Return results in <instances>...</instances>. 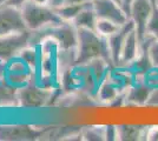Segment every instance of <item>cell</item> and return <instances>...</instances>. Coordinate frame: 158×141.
Instances as JSON below:
<instances>
[{"instance_id":"cell-1","label":"cell","mask_w":158,"mask_h":141,"mask_svg":"<svg viewBox=\"0 0 158 141\" xmlns=\"http://www.w3.org/2000/svg\"><path fill=\"white\" fill-rule=\"evenodd\" d=\"M78 31V45H77V57L76 65H86L87 62L103 58L111 65V54L109 48L107 38L99 35L94 29L77 28Z\"/></svg>"},{"instance_id":"cell-2","label":"cell","mask_w":158,"mask_h":141,"mask_svg":"<svg viewBox=\"0 0 158 141\" xmlns=\"http://www.w3.org/2000/svg\"><path fill=\"white\" fill-rule=\"evenodd\" d=\"M23 20L26 28L31 32H39L47 27L57 26L65 22L59 18L56 10L50 5H37L31 1H26L20 7Z\"/></svg>"},{"instance_id":"cell-3","label":"cell","mask_w":158,"mask_h":141,"mask_svg":"<svg viewBox=\"0 0 158 141\" xmlns=\"http://www.w3.org/2000/svg\"><path fill=\"white\" fill-rule=\"evenodd\" d=\"M53 89L51 87L41 86L35 78L28 84L18 88V107H24L27 109L41 108L46 106L53 96Z\"/></svg>"},{"instance_id":"cell-4","label":"cell","mask_w":158,"mask_h":141,"mask_svg":"<svg viewBox=\"0 0 158 141\" xmlns=\"http://www.w3.org/2000/svg\"><path fill=\"white\" fill-rule=\"evenodd\" d=\"M37 33H40V38L48 35L56 41L58 49L73 51L77 49L78 45V31L72 22H61L57 26L47 27Z\"/></svg>"},{"instance_id":"cell-5","label":"cell","mask_w":158,"mask_h":141,"mask_svg":"<svg viewBox=\"0 0 158 141\" xmlns=\"http://www.w3.org/2000/svg\"><path fill=\"white\" fill-rule=\"evenodd\" d=\"M151 11V0H133L131 8H130L129 17L135 22V28L138 34L140 46L145 45L149 39H151V37H148V34H146V25H148Z\"/></svg>"},{"instance_id":"cell-6","label":"cell","mask_w":158,"mask_h":141,"mask_svg":"<svg viewBox=\"0 0 158 141\" xmlns=\"http://www.w3.org/2000/svg\"><path fill=\"white\" fill-rule=\"evenodd\" d=\"M32 32L24 31L0 37V60L10 61L15 58L18 53L27 45H31Z\"/></svg>"},{"instance_id":"cell-7","label":"cell","mask_w":158,"mask_h":141,"mask_svg":"<svg viewBox=\"0 0 158 141\" xmlns=\"http://www.w3.org/2000/svg\"><path fill=\"white\" fill-rule=\"evenodd\" d=\"M27 31L20 8L8 5L0 6V37Z\"/></svg>"},{"instance_id":"cell-8","label":"cell","mask_w":158,"mask_h":141,"mask_svg":"<svg viewBox=\"0 0 158 141\" xmlns=\"http://www.w3.org/2000/svg\"><path fill=\"white\" fill-rule=\"evenodd\" d=\"M35 78V74L27 66L26 62L20 58L15 57L10 61H7L6 81L14 87L19 88L28 84Z\"/></svg>"},{"instance_id":"cell-9","label":"cell","mask_w":158,"mask_h":141,"mask_svg":"<svg viewBox=\"0 0 158 141\" xmlns=\"http://www.w3.org/2000/svg\"><path fill=\"white\" fill-rule=\"evenodd\" d=\"M92 7L98 18L112 20L120 26L130 19L123 7L113 0H92Z\"/></svg>"},{"instance_id":"cell-10","label":"cell","mask_w":158,"mask_h":141,"mask_svg":"<svg viewBox=\"0 0 158 141\" xmlns=\"http://www.w3.org/2000/svg\"><path fill=\"white\" fill-rule=\"evenodd\" d=\"M142 53V46L139 41L138 34L136 32V28H133L130 33L127 34L124 45L120 52V59H119V66L123 67H130L135 61L139 58Z\"/></svg>"},{"instance_id":"cell-11","label":"cell","mask_w":158,"mask_h":141,"mask_svg":"<svg viewBox=\"0 0 158 141\" xmlns=\"http://www.w3.org/2000/svg\"><path fill=\"white\" fill-rule=\"evenodd\" d=\"M122 88H123L122 80L118 79V81H116L114 76L109 72L105 79L100 82L98 89H97V93H96V98L100 102L112 104L120 96L122 91H123Z\"/></svg>"},{"instance_id":"cell-12","label":"cell","mask_w":158,"mask_h":141,"mask_svg":"<svg viewBox=\"0 0 158 141\" xmlns=\"http://www.w3.org/2000/svg\"><path fill=\"white\" fill-rule=\"evenodd\" d=\"M135 28V22L129 19V21L122 25L120 28L116 33L107 38V42H109V48H110V54H111V60L113 66H119V59H120V52L124 45L127 34L131 32Z\"/></svg>"},{"instance_id":"cell-13","label":"cell","mask_w":158,"mask_h":141,"mask_svg":"<svg viewBox=\"0 0 158 141\" xmlns=\"http://www.w3.org/2000/svg\"><path fill=\"white\" fill-rule=\"evenodd\" d=\"M155 87H152L149 82H146L143 78L142 80L136 81L133 85L129 86L126 89L125 101L135 105H144L148 104L150 95L153 92Z\"/></svg>"},{"instance_id":"cell-14","label":"cell","mask_w":158,"mask_h":141,"mask_svg":"<svg viewBox=\"0 0 158 141\" xmlns=\"http://www.w3.org/2000/svg\"><path fill=\"white\" fill-rule=\"evenodd\" d=\"M97 14L94 12L92 7V1L85 6L79 14L74 18V20L72 21V24L77 28H87V29H94L96 22H97Z\"/></svg>"},{"instance_id":"cell-15","label":"cell","mask_w":158,"mask_h":141,"mask_svg":"<svg viewBox=\"0 0 158 141\" xmlns=\"http://www.w3.org/2000/svg\"><path fill=\"white\" fill-rule=\"evenodd\" d=\"M17 57L26 62L27 66L37 75L40 64V49L38 45H27L20 51Z\"/></svg>"},{"instance_id":"cell-16","label":"cell","mask_w":158,"mask_h":141,"mask_svg":"<svg viewBox=\"0 0 158 141\" xmlns=\"http://www.w3.org/2000/svg\"><path fill=\"white\" fill-rule=\"evenodd\" d=\"M118 129V140L122 141H137L144 139L146 128L136 125H119Z\"/></svg>"},{"instance_id":"cell-17","label":"cell","mask_w":158,"mask_h":141,"mask_svg":"<svg viewBox=\"0 0 158 141\" xmlns=\"http://www.w3.org/2000/svg\"><path fill=\"white\" fill-rule=\"evenodd\" d=\"M18 88L7 81L0 84V107H18Z\"/></svg>"},{"instance_id":"cell-18","label":"cell","mask_w":158,"mask_h":141,"mask_svg":"<svg viewBox=\"0 0 158 141\" xmlns=\"http://www.w3.org/2000/svg\"><path fill=\"white\" fill-rule=\"evenodd\" d=\"M90 4V2H89ZM89 4H83V5H77V4H64L61 6L54 8L59 18L65 22H72L74 18L79 14V12L87 6Z\"/></svg>"},{"instance_id":"cell-19","label":"cell","mask_w":158,"mask_h":141,"mask_svg":"<svg viewBox=\"0 0 158 141\" xmlns=\"http://www.w3.org/2000/svg\"><path fill=\"white\" fill-rule=\"evenodd\" d=\"M119 28H120V25L116 24L114 21L104 19V18H98L97 22H96V26H94V31L99 35H102L104 38H109L116 33Z\"/></svg>"},{"instance_id":"cell-20","label":"cell","mask_w":158,"mask_h":141,"mask_svg":"<svg viewBox=\"0 0 158 141\" xmlns=\"http://www.w3.org/2000/svg\"><path fill=\"white\" fill-rule=\"evenodd\" d=\"M81 140L86 141H102L105 140V129L104 126H90L84 128L81 132Z\"/></svg>"},{"instance_id":"cell-21","label":"cell","mask_w":158,"mask_h":141,"mask_svg":"<svg viewBox=\"0 0 158 141\" xmlns=\"http://www.w3.org/2000/svg\"><path fill=\"white\" fill-rule=\"evenodd\" d=\"M148 54L152 67H158V39H152L148 46Z\"/></svg>"},{"instance_id":"cell-22","label":"cell","mask_w":158,"mask_h":141,"mask_svg":"<svg viewBox=\"0 0 158 141\" xmlns=\"http://www.w3.org/2000/svg\"><path fill=\"white\" fill-rule=\"evenodd\" d=\"M104 129H105V140H118V129H117V126H114V125H106V126H104Z\"/></svg>"},{"instance_id":"cell-23","label":"cell","mask_w":158,"mask_h":141,"mask_svg":"<svg viewBox=\"0 0 158 141\" xmlns=\"http://www.w3.org/2000/svg\"><path fill=\"white\" fill-rule=\"evenodd\" d=\"M144 140L158 141V126H151V127L146 128Z\"/></svg>"},{"instance_id":"cell-24","label":"cell","mask_w":158,"mask_h":141,"mask_svg":"<svg viewBox=\"0 0 158 141\" xmlns=\"http://www.w3.org/2000/svg\"><path fill=\"white\" fill-rule=\"evenodd\" d=\"M6 71H7V61L0 60V84L6 81Z\"/></svg>"},{"instance_id":"cell-25","label":"cell","mask_w":158,"mask_h":141,"mask_svg":"<svg viewBox=\"0 0 158 141\" xmlns=\"http://www.w3.org/2000/svg\"><path fill=\"white\" fill-rule=\"evenodd\" d=\"M26 1L28 0H7V2L5 5H8V6H13V7H17V8H20V7L23 6Z\"/></svg>"},{"instance_id":"cell-26","label":"cell","mask_w":158,"mask_h":141,"mask_svg":"<svg viewBox=\"0 0 158 141\" xmlns=\"http://www.w3.org/2000/svg\"><path fill=\"white\" fill-rule=\"evenodd\" d=\"M120 2H122V7H123V10L125 11L127 15L130 13V8H131V5L132 2H133V0H120ZM130 18V17H129Z\"/></svg>"},{"instance_id":"cell-27","label":"cell","mask_w":158,"mask_h":141,"mask_svg":"<svg viewBox=\"0 0 158 141\" xmlns=\"http://www.w3.org/2000/svg\"><path fill=\"white\" fill-rule=\"evenodd\" d=\"M92 0H65L64 4H77V5H83V4H89Z\"/></svg>"},{"instance_id":"cell-28","label":"cell","mask_w":158,"mask_h":141,"mask_svg":"<svg viewBox=\"0 0 158 141\" xmlns=\"http://www.w3.org/2000/svg\"><path fill=\"white\" fill-rule=\"evenodd\" d=\"M64 2H65V0H50V6L57 8V7L64 5Z\"/></svg>"},{"instance_id":"cell-29","label":"cell","mask_w":158,"mask_h":141,"mask_svg":"<svg viewBox=\"0 0 158 141\" xmlns=\"http://www.w3.org/2000/svg\"><path fill=\"white\" fill-rule=\"evenodd\" d=\"M28 1L37 5H50V0H28Z\"/></svg>"},{"instance_id":"cell-30","label":"cell","mask_w":158,"mask_h":141,"mask_svg":"<svg viewBox=\"0 0 158 141\" xmlns=\"http://www.w3.org/2000/svg\"><path fill=\"white\" fill-rule=\"evenodd\" d=\"M7 2V0H0V6H2V5H5Z\"/></svg>"},{"instance_id":"cell-31","label":"cell","mask_w":158,"mask_h":141,"mask_svg":"<svg viewBox=\"0 0 158 141\" xmlns=\"http://www.w3.org/2000/svg\"><path fill=\"white\" fill-rule=\"evenodd\" d=\"M113 1H116V2H118L119 5H120V6H122V2H120V0H113Z\"/></svg>"},{"instance_id":"cell-32","label":"cell","mask_w":158,"mask_h":141,"mask_svg":"<svg viewBox=\"0 0 158 141\" xmlns=\"http://www.w3.org/2000/svg\"><path fill=\"white\" fill-rule=\"evenodd\" d=\"M156 2H157V5H158V0H156Z\"/></svg>"}]
</instances>
